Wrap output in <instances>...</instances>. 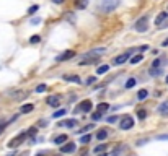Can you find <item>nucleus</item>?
<instances>
[{
  "label": "nucleus",
  "instance_id": "obj_13",
  "mask_svg": "<svg viewBox=\"0 0 168 156\" xmlns=\"http://www.w3.org/2000/svg\"><path fill=\"white\" fill-rule=\"evenodd\" d=\"M69 127V129H74L75 125H77V120L75 119H70V120H64V122H59V127Z\"/></svg>",
  "mask_w": 168,
  "mask_h": 156
},
{
  "label": "nucleus",
  "instance_id": "obj_43",
  "mask_svg": "<svg viewBox=\"0 0 168 156\" xmlns=\"http://www.w3.org/2000/svg\"><path fill=\"white\" fill-rule=\"evenodd\" d=\"M100 156H108L106 153H100Z\"/></svg>",
  "mask_w": 168,
  "mask_h": 156
},
{
  "label": "nucleus",
  "instance_id": "obj_3",
  "mask_svg": "<svg viewBox=\"0 0 168 156\" xmlns=\"http://www.w3.org/2000/svg\"><path fill=\"white\" fill-rule=\"evenodd\" d=\"M119 127H121V130H131L134 127V119L131 115H124L119 122Z\"/></svg>",
  "mask_w": 168,
  "mask_h": 156
},
{
  "label": "nucleus",
  "instance_id": "obj_29",
  "mask_svg": "<svg viewBox=\"0 0 168 156\" xmlns=\"http://www.w3.org/2000/svg\"><path fill=\"white\" fill-rule=\"evenodd\" d=\"M38 10H39V7H38V5H33V7H30V8H28V15H34Z\"/></svg>",
  "mask_w": 168,
  "mask_h": 156
},
{
  "label": "nucleus",
  "instance_id": "obj_20",
  "mask_svg": "<svg viewBox=\"0 0 168 156\" xmlns=\"http://www.w3.org/2000/svg\"><path fill=\"white\" fill-rule=\"evenodd\" d=\"M108 70H109V65H101L96 68V75H105Z\"/></svg>",
  "mask_w": 168,
  "mask_h": 156
},
{
  "label": "nucleus",
  "instance_id": "obj_19",
  "mask_svg": "<svg viewBox=\"0 0 168 156\" xmlns=\"http://www.w3.org/2000/svg\"><path fill=\"white\" fill-rule=\"evenodd\" d=\"M67 135H59V137H56L54 138V143H56V145H62V143H65L67 142Z\"/></svg>",
  "mask_w": 168,
  "mask_h": 156
},
{
  "label": "nucleus",
  "instance_id": "obj_36",
  "mask_svg": "<svg viewBox=\"0 0 168 156\" xmlns=\"http://www.w3.org/2000/svg\"><path fill=\"white\" fill-rule=\"evenodd\" d=\"M41 23V18L39 16H36V18H31V25H39Z\"/></svg>",
  "mask_w": 168,
  "mask_h": 156
},
{
  "label": "nucleus",
  "instance_id": "obj_40",
  "mask_svg": "<svg viewBox=\"0 0 168 156\" xmlns=\"http://www.w3.org/2000/svg\"><path fill=\"white\" fill-rule=\"evenodd\" d=\"M158 140H168V135H158Z\"/></svg>",
  "mask_w": 168,
  "mask_h": 156
},
{
  "label": "nucleus",
  "instance_id": "obj_7",
  "mask_svg": "<svg viewBox=\"0 0 168 156\" xmlns=\"http://www.w3.org/2000/svg\"><path fill=\"white\" fill-rule=\"evenodd\" d=\"M46 102H48L51 107H59V106H61V98H59V96H56V94H52V96H48V99H46Z\"/></svg>",
  "mask_w": 168,
  "mask_h": 156
},
{
  "label": "nucleus",
  "instance_id": "obj_32",
  "mask_svg": "<svg viewBox=\"0 0 168 156\" xmlns=\"http://www.w3.org/2000/svg\"><path fill=\"white\" fill-rule=\"evenodd\" d=\"M91 129H93V124H90V125H86V127H83V129L80 130V134H86V132H88V130H91Z\"/></svg>",
  "mask_w": 168,
  "mask_h": 156
},
{
  "label": "nucleus",
  "instance_id": "obj_45",
  "mask_svg": "<svg viewBox=\"0 0 168 156\" xmlns=\"http://www.w3.org/2000/svg\"><path fill=\"white\" fill-rule=\"evenodd\" d=\"M166 83H168V77H166Z\"/></svg>",
  "mask_w": 168,
  "mask_h": 156
},
{
  "label": "nucleus",
  "instance_id": "obj_38",
  "mask_svg": "<svg viewBox=\"0 0 168 156\" xmlns=\"http://www.w3.org/2000/svg\"><path fill=\"white\" fill-rule=\"evenodd\" d=\"M162 62H163L162 59H157V60H155V62L152 63V67H160V63H162Z\"/></svg>",
  "mask_w": 168,
  "mask_h": 156
},
{
  "label": "nucleus",
  "instance_id": "obj_16",
  "mask_svg": "<svg viewBox=\"0 0 168 156\" xmlns=\"http://www.w3.org/2000/svg\"><path fill=\"white\" fill-rule=\"evenodd\" d=\"M86 5H88V0H75V7H77L78 10L86 8Z\"/></svg>",
  "mask_w": 168,
  "mask_h": 156
},
{
  "label": "nucleus",
  "instance_id": "obj_37",
  "mask_svg": "<svg viewBox=\"0 0 168 156\" xmlns=\"http://www.w3.org/2000/svg\"><path fill=\"white\" fill-rule=\"evenodd\" d=\"M95 82H96L95 77H88V80H86V85H93Z\"/></svg>",
  "mask_w": 168,
  "mask_h": 156
},
{
  "label": "nucleus",
  "instance_id": "obj_34",
  "mask_svg": "<svg viewBox=\"0 0 168 156\" xmlns=\"http://www.w3.org/2000/svg\"><path fill=\"white\" fill-rule=\"evenodd\" d=\"M36 132H38V129H36V127H31V129L26 132V135H36Z\"/></svg>",
  "mask_w": 168,
  "mask_h": 156
},
{
  "label": "nucleus",
  "instance_id": "obj_6",
  "mask_svg": "<svg viewBox=\"0 0 168 156\" xmlns=\"http://www.w3.org/2000/svg\"><path fill=\"white\" fill-rule=\"evenodd\" d=\"M72 57H75V50H65L64 54L57 55V57H56V60H57V62H64V60L72 59Z\"/></svg>",
  "mask_w": 168,
  "mask_h": 156
},
{
  "label": "nucleus",
  "instance_id": "obj_31",
  "mask_svg": "<svg viewBox=\"0 0 168 156\" xmlns=\"http://www.w3.org/2000/svg\"><path fill=\"white\" fill-rule=\"evenodd\" d=\"M101 117H103V114H101V112H98V111H96L93 115H91V119H93V120H101Z\"/></svg>",
  "mask_w": 168,
  "mask_h": 156
},
{
  "label": "nucleus",
  "instance_id": "obj_22",
  "mask_svg": "<svg viewBox=\"0 0 168 156\" xmlns=\"http://www.w3.org/2000/svg\"><path fill=\"white\" fill-rule=\"evenodd\" d=\"M149 96V91L147 90H141V91H139V93H137V98H139V99H145V98Z\"/></svg>",
  "mask_w": 168,
  "mask_h": 156
},
{
  "label": "nucleus",
  "instance_id": "obj_44",
  "mask_svg": "<svg viewBox=\"0 0 168 156\" xmlns=\"http://www.w3.org/2000/svg\"><path fill=\"white\" fill-rule=\"evenodd\" d=\"M8 156H16V154H15V153H11V154H8Z\"/></svg>",
  "mask_w": 168,
  "mask_h": 156
},
{
  "label": "nucleus",
  "instance_id": "obj_46",
  "mask_svg": "<svg viewBox=\"0 0 168 156\" xmlns=\"http://www.w3.org/2000/svg\"><path fill=\"white\" fill-rule=\"evenodd\" d=\"M38 156H44V154H38Z\"/></svg>",
  "mask_w": 168,
  "mask_h": 156
},
{
  "label": "nucleus",
  "instance_id": "obj_14",
  "mask_svg": "<svg viewBox=\"0 0 168 156\" xmlns=\"http://www.w3.org/2000/svg\"><path fill=\"white\" fill-rule=\"evenodd\" d=\"M149 73H150V77H158V75H162V73H163V70H162L160 67H150Z\"/></svg>",
  "mask_w": 168,
  "mask_h": 156
},
{
  "label": "nucleus",
  "instance_id": "obj_15",
  "mask_svg": "<svg viewBox=\"0 0 168 156\" xmlns=\"http://www.w3.org/2000/svg\"><path fill=\"white\" fill-rule=\"evenodd\" d=\"M64 80L65 82H74V83H80V78L77 75H64Z\"/></svg>",
  "mask_w": 168,
  "mask_h": 156
},
{
  "label": "nucleus",
  "instance_id": "obj_11",
  "mask_svg": "<svg viewBox=\"0 0 168 156\" xmlns=\"http://www.w3.org/2000/svg\"><path fill=\"white\" fill-rule=\"evenodd\" d=\"M123 153H126V146L124 145H118L113 151H111V156H121Z\"/></svg>",
  "mask_w": 168,
  "mask_h": 156
},
{
  "label": "nucleus",
  "instance_id": "obj_8",
  "mask_svg": "<svg viewBox=\"0 0 168 156\" xmlns=\"http://www.w3.org/2000/svg\"><path fill=\"white\" fill-rule=\"evenodd\" d=\"M78 111H82V112H90L91 111V101H82L80 102V106H78Z\"/></svg>",
  "mask_w": 168,
  "mask_h": 156
},
{
  "label": "nucleus",
  "instance_id": "obj_2",
  "mask_svg": "<svg viewBox=\"0 0 168 156\" xmlns=\"http://www.w3.org/2000/svg\"><path fill=\"white\" fill-rule=\"evenodd\" d=\"M134 28H136V31H139V33H145V31H147V28H149V15L141 16V18L136 21Z\"/></svg>",
  "mask_w": 168,
  "mask_h": 156
},
{
  "label": "nucleus",
  "instance_id": "obj_30",
  "mask_svg": "<svg viewBox=\"0 0 168 156\" xmlns=\"http://www.w3.org/2000/svg\"><path fill=\"white\" fill-rule=\"evenodd\" d=\"M90 140H91V137H90L88 134H86V135H83V137H82V140H80V143H85V145H86V143H88Z\"/></svg>",
  "mask_w": 168,
  "mask_h": 156
},
{
  "label": "nucleus",
  "instance_id": "obj_28",
  "mask_svg": "<svg viewBox=\"0 0 168 156\" xmlns=\"http://www.w3.org/2000/svg\"><path fill=\"white\" fill-rule=\"evenodd\" d=\"M134 85H136V78H129V80L126 82V88L129 90V88H132Z\"/></svg>",
  "mask_w": 168,
  "mask_h": 156
},
{
  "label": "nucleus",
  "instance_id": "obj_41",
  "mask_svg": "<svg viewBox=\"0 0 168 156\" xmlns=\"http://www.w3.org/2000/svg\"><path fill=\"white\" fill-rule=\"evenodd\" d=\"M52 2H54V3H57V5H59V3H64V2H65V0H52Z\"/></svg>",
  "mask_w": 168,
  "mask_h": 156
},
{
  "label": "nucleus",
  "instance_id": "obj_23",
  "mask_svg": "<svg viewBox=\"0 0 168 156\" xmlns=\"http://www.w3.org/2000/svg\"><path fill=\"white\" fill-rule=\"evenodd\" d=\"M46 90H48V86H46L44 83H41V85L36 86V90H34V91H36V93H44Z\"/></svg>",
  "mask_w": 168,
  "mask_h": 156
},
{
  "label": "nucleus",
  "instance_id": "obj_39",
  "mask_svg": "<svg viewBox=\"0 0 168 156\" xmlns=\"http://www.w3.org/2000/svg\"><path fill=\"white\" fill-rule=\"evenodd\" d=\"M7 125H8V124H0V134L5 130V127H7Z\"/></svg>",
  "mask_w": 168,
  "mask_h": 156
},
{
  "label": "nucleus",
  "instance_id": "obj_26",
  "mask_svg": "<svg viewBox=\"0 0 168 156\" xmlns=\"http://www.w3.org/2000/svg\"><path fill=\"white\" fill-rule=\"evenodd\" d=\"M137 117L139 119H145L147 117V111H145V109H139V111H137Z\"/></svg>",
  "mask_w": 168,
  "mask_h": 156
},
{
  "label": "nucleus",
  "instance_id": "obj_35",
  "mask_svg": "<svg viewBox=\"0 0 168 156\" xmlns=\"http://www.w3.org/2000/svg\"><path fill=\"white\" fill-rule=\"evenodd\" d=\"M108 122H109V124H116V122H118V115H113V117H108Z\"/></svg>",
  "mask_w": 168,
  "mask_h": 156
},
{
  "label": "nucleus",
  "instance_id": "obj_4",
  "mask_svg": "<svg viewBox=\"0 0 168 156\" xmlns=\"http://www.w3.org/2000/svg\"><path fill=\"white\" fill-rule=\"evenodd\" d=\"M131 55H132L131 50H129V52H124V54L114 57V59H113V63H114V65H123V63H126L127 60L131 59Z\"/></svg>",
  "mask_w": 168,
  "mask_h": 156
},
{
  "label": "nucleus",
  "instance_id": "obj_42",
  "mask_svg": "<svg viewBox=\"0 0 168 156\" xmlns=\"http://www.w3.org/2000/svg\"><path fill=\"white\" fill-rule=\"evenodd\" d=\"M162 46H163V47H166V46H168V38L165 39V41H163V42H162Z\"/></svg>",
  "mask_w": 168,
  "mask_h": 156
},
{
  "label": "nucleus",
  "instance_id": "obj_10",
  "mask_svg": "<svg viewBox=\"0 0 168 156\" xmlns=\"http://www.w3.org/2000/svg\"><path fill=\"white\" fill-rule=\"evenodd\" d=\"M158 112L163 115V117H168V101L160 104V106H158Z\"/></svg>",
  "mask_w": 168,
  "mask_h": 156
},
{
  "label": "nucleus",
  "instance_id": "obj_5",
  "mask_svg": "<svg viewBox=\"0 0 168 156\" xmlns=\"http://www.w3.org/2000/svg\"><path fill=\"white\" fill-rule=\"evenodd\" d=\"M25 138H26V134H20V135H16L15 138H11V140L8 142V148H16V146H20L23 142H25Z\"/></svg>",
  "mask_w": 168,
  "mask_h": 156
},
{
  "label": "nucleus",
  "instance_id": "obj_21",
  "mask_svg": "<svg viewBox=\"0 0 168 156\" xmlns=\"http://www.w3.org/2000/svg\"><path fill=\"white\" fill-rule=\"evenodd\" d=\"M109 109V104H106V102H101V104H98V112H106Z\"/></svg>",
  "mask_w": 168,
  "mask_h": 156
},
{
  "label": "nucleus",
  "instance_id": "obj_18",
  "mask_svg": "<svg viewBox=\"0 0 168 156\" xmlns=\"http://www.w3.org/2000/svg\"><path fill=\"white\" fill-rule=\"evenodd\" d=\"M34 109V104H25V106H21V114H28V112H31Z\"/></svg>",
  "mask_w": 168,
  "mask_h": 156
},
{
  "label": "nucleus",
  "instance_id": "obj_12",
  "mask_svg": "<svg viewBox=\"0 0 168 156\" xmlns=\"http://www.w3.org/2000/svg\"><path fill=\"white\" fill-rule=\"evenodd\" d=\"M166 18H168V13H166V11H162V13L157 16V18H155V25L160 26V25H162V23H163Z\"/></svg>",
  "mask_w": 168,
  "mask_h": 156
},
{
  "label": "nucleus",
  "instance_id": "obj_17",
  "mask_svg": "<svg viewBox=\"0 0 168 156\" xmlns=\"http://www.w3.org/2000/svg\"><path fill=\"white\" fill-rule=\"evenodd\" d=\"M96 138L98 140H105V138H108V130L106 129H100L96 134Z\"/></svg>",
  "mask_w": 168,
  "mask_h": 156
},
{
  "label": "nucleus",
  "instance_id": "obj_24",
  "mask_svg": "<svg viewBox=\"0 0 168 156\" xmlns=\"http://www.w3.org/2000/svg\"><path fill=\"white\" fill-rule=\"evenodd\" d=\"M39 41H41V36H39V34H34V36L30 38V42L31 44H38Z\"/></svg>",
  "mask_w": 168,
  "mask_h": 156
},
{
  "label": "nucleus",
  "instance_id": "obj_9",
  "mask_svg": "<svg viewBox=\"0 0 168 156\" xmlns=\"http://www.w3.org/2000/svg\"><path fill=\"white\" fill-rule=\"evenodd\" d=\"M75 143H65V145L61 146V153H74L75 151Z\"/></svg>",
  "mask_w": 168,
  "mask_h": 156
},
{
  "label": "nucleus",
  "instance_id": "obj_25",
  "mask_svg": "<svg viewBox=\"0 0 168 156\" xmlns=\"http://www.w3.org/2000/svg\"><path fill=\"white\" fill-rule=\"evenodd\" d=\"M105 150H106V146H105V145H98V146H95L93 151H95L96 154H100V153H105Z\"/></svg>",
  "mask_w": 168,
  "mask_h": 156
},
{
  "label": "nucleus",
  "instance_id": "obj_1",
  "mask_svg": "<svg viewBox=\"0 0 168 156\" xmlns=\"http://www.w3.org/2000/svg\"><path fill=\"white\" fill-rule=\"evenodd\" d=\"M118 7H119V0H103V3L100 5V11H103V13H109V11H113Z\"/></svg>",
  "mask_w": 168,
  "mask_h": 156
},
{
  "label": "nucleus",
  "instance_id": "obj_27",
  "mask_svg": "<svg viewBox=\"0 0 168 156\" xmlns=\"http://www.w3.org/2000/svg\"><path fill=\"white\" fill-rule=\"evenodd\" d=\"M142 59H144V57H142L141 54H137V55H134V57L131 59V63H139V62H142Z\"/></svg>",
  "mask_w": 168,
  "mask_h": 156
},
{
  "label": "nucleus",
  "instance_id": "obj_33",
  "mask_svg": "<svg viewBox=\"0 0 168 156\" xmlns=\"http://www.w3.org/2000/svg\"><path fill=\"white\" fill-rule=\"evenodd\" d=\"M64 114H65V109H61V111H57V112L52 115V117H56V119H57V117H62Z\"/></svg>",
  "mask_w": 168,
  "mask_h": 156
}]
</instances>
